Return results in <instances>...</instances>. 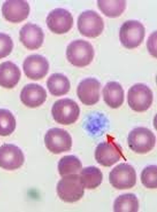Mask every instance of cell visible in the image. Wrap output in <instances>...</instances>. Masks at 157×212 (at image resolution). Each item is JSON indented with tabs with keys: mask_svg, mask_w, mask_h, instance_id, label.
Instances as JSON below:
<instances>
[{
	"mask_svg": "<svg viewBox=\"0 0 157 212\" xmlns=\"http://www.w3.org/2000/svg\"><path fill=\"white\" fill-rule=\"evenodd\" d=\"M80 110L73 100L66 98L56 101L52 106L51 112L57 123L64 125L71 124L78 119Z\"/></svg>",
	"mask_w": 157,
	"mask_h": 212,
	"instance_id": "cell-3",
	"label": "cell"
},
{
	"mask_svg": "<svg viewBox=\"0 0 157 212\" xmlns=\"http://www.w3.org/2000/svg\"><path fill=\"white\" fill-rule=\"evenodd\" d=\"M25 160L24 154L17 146L5 144L0 147V167L7 170L20 167Z\"/></svg>",
	"mask_w": 157,
	"mask_h": 212,
	"instance_id": "cell-12",
	"label": "cell"
},
{
	"mask_svg": "<svg viewBox=\"0 0 157 212\" xmlns=\"http://www.w3.org/2000/svg\"><path fill=\"white\" fill-rule=\"evenodd\" d=\"M16 126L15 119L12 113L7 110L0 109V136L10 135Z\"/></svg>",
	"mask_w": 157,
	"mask_h": 212,
	"instance_id": "cell-25",
	"label": "cell"
},
{
	"mask_svg": "<svg viewBox=\"0 0 157 212\" xmlns=\"http://www.w3.org/2000/svg\"><path fill=\"white\" fill-rule=\"evenodd\" d=\"M46 22L52 32L61 34L66 33L71 29L73 26V19L68 11L59 8L55 9L49 13Z\"/></svg>",
	"mask_w": 157,
	"mask_h": 212,
	"instance_id": "cell-10",
	"label": "cell"
},
{
	"mask_svg": "<svg viewBox=\"0 0 157 212\" xmlns=\"http://www.w3.org/2000/svg\"><path fill=\"white\" fill-rule=\"evenodd\" d=\"M128 102L131 109L137 112L147 110L152 104V92L146 85L141 83L136 84L129 89Z\"/></svg>",
	"mask_w": 157,
	"mask_h": 212,
	"instance_id": "cell-6",
	"label": "cell"
},
{
	"mask_svg": "<svg viewBox=\"0 0 157 212\" xmlns=\"http://www.w3.org/2000/svg\"><path fill=\"white\" fill-rule=\"evenodd\" d=\"M84 188L79 174H73L63 177L57 184V191L62 200L72 203L82 197Z\"/></svg>",
	"mask_w": 157,
	"mask_h": 212,
	"instance_id": "cell-1",
	"label": "cell"
},
{
	"mask_svg": "<svg viewBox=\"0 0 157 212\" xmlns=\"http://www.w3.org/2000/svg\"><path fill=\"white\" fill-rule=\"evenodd\" d=\"M145 35L144 27L141 23L136 20H128L124 22L120 28L119 33L121 43L128 49L139 46Z\"/></svg>",
	"mask_w": 157,
	"mask_h": 212,
	"instance_id": "cell-4",
	"label": "cell"
},
{
	"mask_svg": "<svg viewBox=\"0 0 157 212\" xmlns=\"http://www.w3.org/2000/svg\"><path fill=\"white\" fill-rule=\"evenodd\" d=\"M78 28L82 35L90 38L100 35L104 28L102 18L96 12L87 10L83 12L78 17Z\"/></svg>",
	"mask_w": 157,
	"mask_h": 212,
	"instance_id": "cell-7",
	"label": "cell"
},
{
	"mask_svg": "<svg viewBox=\"0 0 157 212\" xmlns=\"http://www.w3.org/2000/svg\"><path fill=\"white\" fill-rule=\"evenodd\" d=\"M44 141L47 149L54 154L68 151L72 145L70 134L64 129L57 128H51L47 132Z\"/></svg>",
	"mask_w": 157,
	"mask_h": 212,
	"instance_id": "cell-9",
	"label": "cell"
},
{
	"mask_svg": "<svg viewBox=\"0 0 157 212\" xmlns=\"http://www.w3.org/2000/svg\"><path fill=\"white\" fill-rule=\"evenodd\" d=\"M100 87V83L96 79H85L78 86L77 95L83 104L87 106L94 105L99 100Z\"/></svg>",
	"mask_w": 157,
	"mask_h": 212,
	"instance_id": "cell-14",
	"label": "cell"
},
{
	"mask_svg": "<svg viewBox=\"0 0 157 212\" xmlns=\"http://www.w3.org/2000/svg\"><path fill=\"white\" fill-rule=\"evenodd\" d=\"M82 165L80 160L76 156L67 155L59 161L58 169L59 174L62 177L73 174H80Z\"/></svg>",
	"mask_w": 157,
	"mask_h": 212,
	"instance_id": "cell-22",
	"label": "cell"
},
{
	"mask_svg": "<svg viewBox=\"0 0 157 212\" xmlns=\"http://www.w3.org/2000/svg\"><path fill=\"white\" fill-rule=\"evenodd\" d=\"M157 169L155 165H151L146 167L142 171L141 180L142 184L149 188H156L157 187Z\"/></svg>",
	"mask_w": 157,
	"mask_h": 212,
	"instance_id": "cell-26",
	"label": "cell"
},
{
	"mask_svg": "<svg viewBox=\"0 0 157 212\" xmlns=\"http://www.w3.org/2000/svg\"><path fill=\"white\" fill-rule=\"evenodd\" d=\"M13 45V41L9 35L0 33V59L6 57L10 54Z\"/></svg>",
	"mask_w": 157,
	"mask_h": 212,
	"instance_id": "cell-27",
	"label": "cell"
},
{
	"mask_svg": "<svg viewBox=\"0 0 157 212\" xmlns=\"http://www.w3.org/2000/svg\"><path fill=\"white\" fill-rule=\"evenodd\" d=\"M98 8L106 16L115 18L120 16L126 7L125 0H102L97 1Z\"/></svg>",
	"mask_w": 157,
	"mask_h": 212,
	"instance_id": "cell-23",
	"label": "cell"
},
{
	"mask_svg": "<svg viewBox=\"0 0 157 212\" xmlns=\"http://www.w3.org/2000/svg\"><path fill=\"white\" fill-rule=\"evenodd\" d=\"M94 155L98 163L109 167L120 160L122 153L120 146L114 142L107 141L101 143L98 145Z\"/></svg>",
	"mask_w": 157,
	"mask_h": 212,
	"instance_id": "cell-13",
	"label": "cell"
},
{
	"mask_svg": "<svg viewBox=\"0 0 157 212\" xmlns=\"http://www.w3.org/2000/svg\"><path fill=\"white\" fill-rule=\"evenodd\" d=\"M109 180L112 186L117 189H130L136 183V172L131 165L121 163L115 166L110 172Z\"/></svg>",
	"mask_w": 157,
	"mask_h": 212,
	"instance_id": "cell-8",
	"label": "cell"
},
{
	"mask_svg": "<svg viewBox=\"0 0 157 212\" xmlns=\"http://www.w3.org/2000/svg\"><path fill=\"white\" fill-rule=\"evenodd\" d=\"M139 207L138 199L132 193L120 195L116 199L113 205L114 212H137Z\"/></svg>",
	"mask_w": 157,
	"mask_h": 212,
	"instance_id": "cell-24",
	"label": "cell"
},
{
	"mask_svg": "<svg viewBox=\"0 0 157 212\" xmlns=\"http://www.w3.org/2000/svg\"><path fill=\"white\" fill-rule=\"evenodd\" d=\"M102 94L104 101L112 108H117L123 103L124 91L121 85L117 82L107 83L103 89Z\"/></svg>",
	"mask_w": 157,
	"mask_h": 212,
	"instance_id": "cell-19",
	"label": "cell"
},
{
	"mask_svg": "<svg viewBox=\"0 0 157 212\" xmlns=\"http://www.w3.org/2000/svg\"><path fill=\"white\" fill-rule=\"evenodd\" d=\"M130 148L134 152L141 154L146 153L155 147L156 138L150 130L146 128H136L129 133L128 138Z\"/></svg>",
	"mask_w": 157,
	"mask_h": 212,
	"instance_id": "cell-5",
	"label": "cell"
},
{
	"mask_svg": "<svg viewBox=\"0 0 157 212\" xmlns=\"http://www.w3.org/2000/svg\"><path fill=\"white\" fill-rule=\"evenodd\" d=\"M82 183L87 189H94L98 186L102 180V174L98 168L93 166L84 168L79 174Z\"/></svg>",
	"mask_w": 157,
	"mask_h": 212,
	"instance_id": "cell-21",
	"label": "cell"
},
{
	"mask_svg": "<svg viewBox=\"0 0 157 212\" xmlns=\"http://www.w3.org/2000/svg\"><path fill=\"white\" fill-rule=\"evenodd\" d=\"M21 76L19 68L12 62L7 61L0 64V86L8 89L15 87Z\"/></svg>",
	"mask_w": 157,
	"mask_h": 212,
	"instance_id": "cell-18",
	"label": "cell"
},
{
	"mask_svg": "<svg viewBox=\"0 0 157 212\" xmlns=\"http://www.w3.org/2000/svg\"><path fill=\"white\" fill-rule=\"evenodd\" d=\"M66 56L69 61L79 67L86 66L92 61L94 54L93 47L88 42L82 39L75 40L67 46Z\"/></svg>",
	"mask_w": 157,
	"mask_h": 212,
	"instance_id": "cell-2",
	"label": "cell"
},
{
	"mask_svg": "<svg viewBox=\"0 0 157 212\" xmlns=\"http://www.w3.org/2000/svg\"><path fill=\"white\" fill-rule=\"evenodd\" d=\"M20 39L28 49L36 50L42 45L44 34L41 28L36 24L28 23L21 29Z\"/></svg>",
	"mask_w": 157,
	"mask_h": 212,
	"instance_id": "cell-16",
	"label": "cell"
},
{
	"mask_svg": "<svg viewBox=\"0 0 157 212\" xmlns=\"http://www.w3.org/2000/svg\"><path fill=\"white\" fill-rule=\"evenodd\" d=\"M23 67L24 73L27 77L32 80H38L42 79L47 74L49 64L44 57L34 54L25 58Z\"/></svg>",
	"mask_w": 157,
	"mask_h": 212,
	"instance_id": "cell-11",
	"label": "cell"
},
{
	"mask_svg": "<svg viewBox=\"0 0 157 212\" xmlns=\"http://www.w3.org/2000/svg\"><path fill=\"white\" fill-rule=\"evenodd\" d=\"M47 97L45 89L41 86L34 83L25 85L20 94L22 102L30 108H35L42 105L46 101Z\"/></svg>",
	"mask_w": 157,
	"mask_h": 212,
	"instance_id": "cell-17",
	"label": "cell"
},
{
	"mask_svg": "<svg viewBox=\"0 0 157 212\" xmlns=\"http://www.w3.org/2000/svg\"><path fill=\"white\" fill-rule=\"evenodd\" d=\"M47 85L50 93L56 96L67 94L70 88V82L68 78L59 73L51 75L47 80Z\"/></svg>",
	"mask_w": 157,
	"mask_h": 212,
	"instance_id": "cell-20",
	"label": "cell"
},
{
	"mask_svg": "<svg viewBox=\"0 0 157 212\" xmlns=\"http://www.w3.org/2000/svg\"><path fill=\"white\" fill-rule=\"evenodd\" d=\"M2 12L5 19L10 22L19 23L28 17L30 7L25 0H8L2 7Z\"/></svg>",
	"mask_w": 157,
	"mask_h": 212,
	"instance_id": "cell-15",
	"label": "cell"
}]
</instances>
